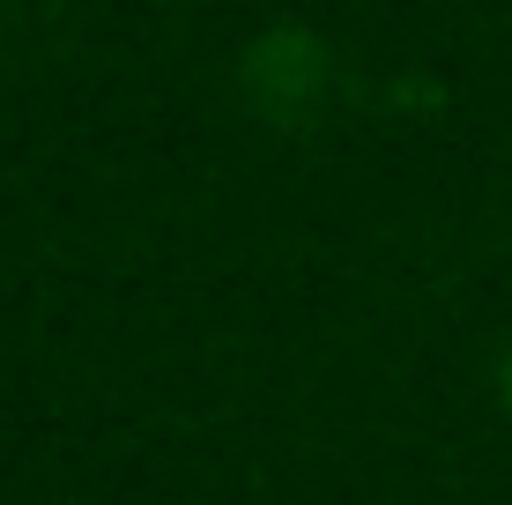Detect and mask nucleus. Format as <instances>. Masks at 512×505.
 <instances>
[{
    "label": "nucleus",
    "instance_id": "1",
    "mask_svg": "<svg viewBox=\"0 0 512 505\" xmlns=\"http://www.w3.org/2000/svg\"><path fill=\"white\" fill-rule=\"evenodd\" d=\"M505 402H512V364H505Z\"/></svg>",
    "mask_w": 512,
    "mask_h": 505
}]
</instances>
